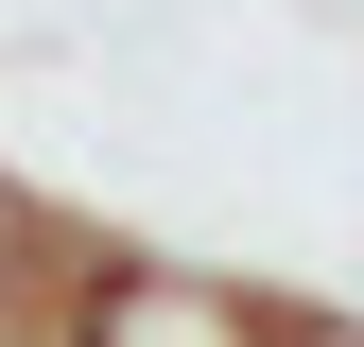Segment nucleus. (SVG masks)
Instances as JSON below:
<instances>
[{
    "label": "nucleus",
    "mask_w": 364,
    "mask_h": 347,
    "mask_svg": "<svg viewBox=\"0 0 364 347\" xmlns=\"http://www.w3.org/2000/svg\"><path fill=\"white\" fill-rule=\"evenodd\" d=\"M53 313H70V347H295V295L173 260V243H87Z\"/></svg>",
    "instance_id": "obj_1"
},
{
    "label": "nucleus",
    "mask_w": 364,
    "mask_h": 347,
    "mask_svg": "<svg viewBox=\"0 0 364 347\" xmlns=\"http://www.w3.org/2000/svg\"><path fill=\"white\" fill-rule=\"evenodd\" d=\"M18 226H35V191H18V174H0V295H18Z\"/></svg>",
    "instance_id": "obj_2"
},
{
    "label": "nucleus",
    "mask_w": 364,
    "mask_h": 347,
    "mask_svg": "<svg viewBox=\"0 0 364 347\" xmlns=\"http://www.w3.org/2000/svg\"><path fill=\"white\" fill-rule=\"evenodd\" d=\"M295 347H364V313H295Z\"/></svg>",
    "instance_id": "obj_3"
}]
</instances>
